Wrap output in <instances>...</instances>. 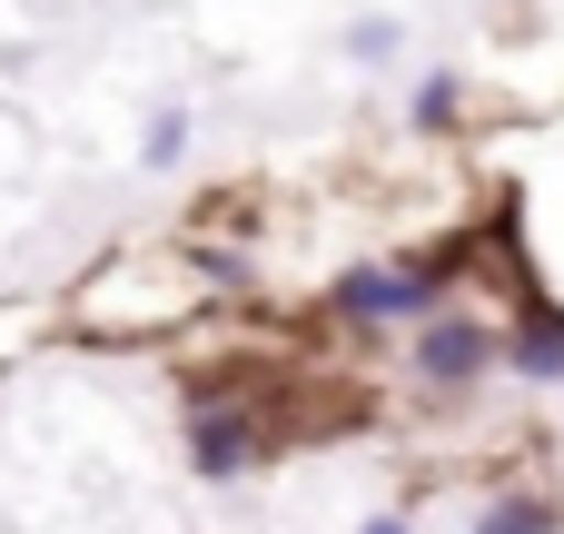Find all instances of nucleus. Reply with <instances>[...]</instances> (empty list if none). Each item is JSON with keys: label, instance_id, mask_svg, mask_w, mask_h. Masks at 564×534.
I'll return each mask as SVG.
<instances>
[{"label": "nucleus", "instance_id": "nucleus-3", "mask_svg": "<svg viewBox=\"0 0 564 534\" xmlns=\"http://www.w3.org/2000/svg\"><path fill=\"white\" fill-rule=\"evenodd\" d=\"M188 456H198L208 486H228V476L258 466V426H248L238 406H208V396H198V416H188Z\"/></svg>", "mask_w": 564, "mask_h": 534}, {"label": "nucleus", "instance_id": "nucleus-7", "mask_svg": "<svg viewBox=\"0 0 564 534\" xmlns=\"http://www.w3.org/2000/svg\"><path fill=\"white\" fill-rule=\"evenodd\" d=\"M397 50H406V30H397V20H357V30H347V59H367V69H377V59H397Z\"/></svg>", "mask_w": 564, "mask_h": 534}, {"label": "nucleus", "instance_id": "nucleus-1", "mask_svg": "<svg viewBox=\"0 0 564 534\" xmlns=\"http://www.w3.org/2000/svg\"><path fill=\"white\" fill-rule=\"evenodd\" d=\"M446 287H456V248H446V258H377V268H347V277L327 287V307H337L347 327H416V317L446 307Z\"/></svg>", "mask_w": 564, "mask_h": 534}, {"label": "nucleus", "instance_id": "nucleus-5", "mask_svg": "<svg viewBox=\"0 0 564 534\" xmlns=\"http://www.w3.org/2000/svg\"><path fill=\"white\" fill-rule=\"evenodd\" d=\"M456 119H466V69H426L416 99H406V129L436 139V129H456Z\"/></svg>", "mask_w": 564, "mask_h": 534}, {"label": "nucleus", "instance_id": "nucleus-8", "mask_svg": "<svg viewBox=\"0 0 564 534\" xmlns=\"http://www.w3.org/2000/svg\"><path fill=\"white\" fill-rule=\"evenodd\" d=\"M357 534H416V515H367Z\"/></svg>", "mask_w": 564, "mask_h": 534}, {"label": "nucleus", "instance_id": "nucleus-6", "mask_svg": "<svg viewBox=\"0 0 564 534\" xmlns=\"http://www.w3.org/2000/svg\"><path fill=\"white\" fill-rule=\"evenodd\" d=\"M178 159H188V109H159V119H149V139H139V168H159V178H169Z\"/></svg>", "mask_w": 564, "mask_h": 534}, {"label": "nucleus", "instance_id": "nucleus-2", "mask_svg": "<svg viewBox=\"0 0 564 534\" xmlns=\"http://www.w3.org/2000/svg\"><path fill=\"white\" fill-rule=\"evenodd\" d=\"M496 367H506V337H496L476 307H456V297L406 327V386H426V396H466V386H486Z\"/></svg>", "mask_w": 564, "mask_h": 534}, {"label": "nucleus", "instance_id": "nucleus-4", "mask_svg": "<svg viewBox=\"0 0 564 534\" xmlns=\"http://www.w3.org/2000/svg\"><path fill=\"white\" fill-rule=\"evenodd\" d=\"M466 534H564V505H555V495H525V486H516V495H486Z\"/></svg>", "mask_w": 564, "mask_h": 534}]
</instances>
